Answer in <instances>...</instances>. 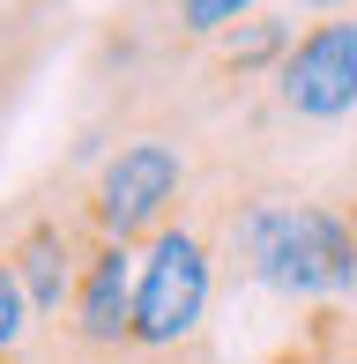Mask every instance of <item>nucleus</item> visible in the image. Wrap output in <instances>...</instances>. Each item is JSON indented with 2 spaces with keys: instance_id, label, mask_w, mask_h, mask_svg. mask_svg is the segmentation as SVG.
Returning a JSON list of instances; mask_svg holds the SVG:
<instances>
[{
  "instance_id": "obj_1",
  "label": "nucleus",
  "mask_w": 357,
  "mask_h": 364,
  "mask_svg": "<svg viewBox=\"0 0 357 364\" xmlns=\"http://www.w3.org/2000/svg\"><path fill=\"white\" fill-rule=\"evenodd\" d=\"M0 253L15 260V283L30 297L38 335L60 327V312H68V297H75V275H82V260H90V223H82V208H75V186L60 193V201L0 208Z\"/></svg>"
},
{
  "instance_id": "obj_2",
  "label": "nucleus",
  "mask_w": 357,
  "mask_h": 364,
  "mask_svg": "<svg viewBox=\"0 0 357 364\" xmlns=\"http://www.w3.org/2000/svg\"><path fill=\"white\" fill-rule=\"evenodd\" d=\"M127 320H134V253L90 238L60 327L38 335V364H127Z\"/></svg>"
},
{
  "instance_id": "obj_3",
  "label": "nucleus",
  "mask_w": 357,
  "mask_h": 364,
  "mask_svg": "<svg viewBox=\"0 0 357 364\" xmlns=\"http://www.w3.org/2000/svg\"><path fill=\"white\" fill-rule=\"evenodd\" d=\"M261 8L268 0H156V8L142 15V30H149L164 68H186L208 38H223L231 23H246V15H261Z\"/></svg>"
},
{
  "instance_id": "obj_4",
  "label": "nucleus",
  "mask_w": 357,
  "mask_h": 364,
  "mask_svg": "<svg viewBox=\"0 0 357 364\" xmlns=\"http://www.w3.org/2000/svg\"><path fill=\"white\" fill-rule=\"evenodd\" d=\"M38 342V320H30V297L15 283V260L0 253V350H30Z\"/></svg>"
},
{
  "instance_id": "obj_5",
  "label": "nucleus",
  "mask_w": 357,
  "mask_h": 364,
  "mask_svg": "<svg viewBox=\"0 0 357 364\" xmlns=\"http://www.w3.org/2000/svg\"><path fill=\"white\" fill-rule=\"evenodd\" d=\"M305 15H343V8H357V0H298Z\"/></svg>"
},
{
  "instance_id": "obj_6",
  "label": "nucleus",
  "mask_w": 357,
  "mask_h": 364,
  "mask_svg": "<svg viewBox=\"0 0 357 364\" xmlns=\"http://www.w3.org/2000/svg\"><path fill=\"white\" fill-rule=\"evenodd\" d=\"M0 364H38V350H0Z\"/></svg>"
}]
</instances>
